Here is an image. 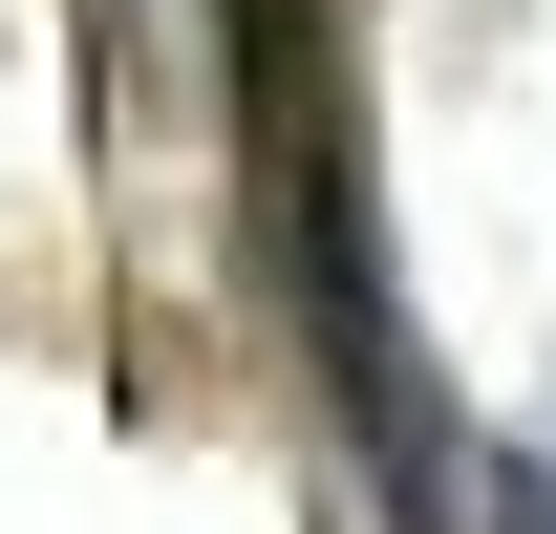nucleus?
<instances>
[{
	"instance_id": "1",
	"label": "nucleus",
	"mask_w": 556,
	"mask_h": 534,
	"mask_svg": "<svg viewBox=\"0 0 556 534\" xmlns=\"http://www.w3.org/2000/svg\"><path fill=\"white\" fill-rule=\"evenodd\" d=\"M471 534H556V449H514V470H492V492H471Z\"/></svg>"
}]
</instances>
